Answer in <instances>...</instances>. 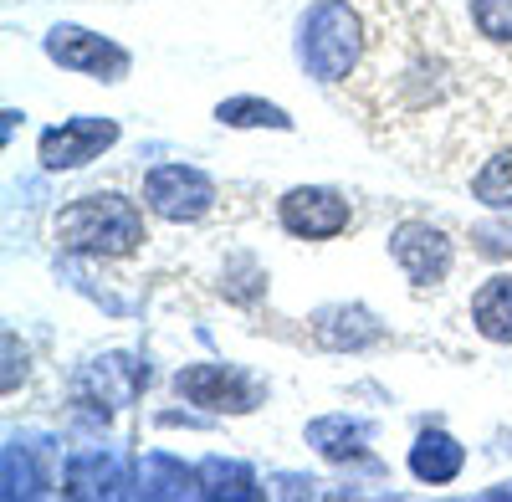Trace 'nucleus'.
<instances>
[{"mask_svg": "<svg viewBox=\"0 0 512 502\" xmlns=\"http://www.w3.org/2000/svg\"><path fill=\"white\" fill-rule=\"evenodd\" d=\"M52 236L62 246V257H134L144 246V216L128 195L93 190L62 205Z\"/></svg>", "mask_w": 512, "mask_h": 502, "instance_id": "nucleus-1", "label": "nucleus"}, {"mask_svg": "<svg viewBox=\"0 0 512 502\" xmlns=\"http://www.w3.org/2000/svg\"><path fill=\"white\" fill-rule=\"evenodd\" d=\"M297 67L313 82H344L359 57H364V21L349 0H313V6L297 16V36H292Z\"/></svg>", "mask_w": 512, "mask_h": 502, "instance_id": "nucleus-2", "label": "nucleus"}, {"mask_svg": "<svg viewBox=\"0 0 512 502\" xmlns=\"http://www.w3.org/2000/svg\"><path fill=\"white\" fill-rule=\"evenodd\" d=\"M169 385H175L180 400L205 405L210 415H251L267 400V385L251 380V374L236 369V364H185V369H175Z\"/></svg>", "mask_w": 512, "mask_h": 502, "instance_id": "nucleus-3", "label": "nucleus"}, {"mask_svg": "<svg viewBox=\"0 0 512 502\" xmlns=\"http://www.w3.org/2000/svg\"><path fill=\"white\" fill-rule=\"evenodd\" d=\"M144 205L159 221L190 226L216 211V180L195 170V164H159V170L144 175Z\"/></svg>", "mask_w": 512, "mask_h": 502, "instance_id": "nucleus-4", "label": "nucleus"}, {"mask_svg": "<svg viewBox=\"0 0 512 502\" xmlns=\"http://www.w3.org/2000/svg\"><path fill=\"white\" fill-rule=\"evenodd\" d=\"M41 52H47L57 67L77 72V77H93V82H123L134 57H128L118 41L88 31V26H52L41 36Z\"/></svg>", "mask_w": 512, "mask_h": 502, "instance_id": "nucleus-5", "label": "nucleus"}, {"mask_svg": "<svg viewBox=\"0 0 512 502\" xmlns=\"http://www.w3.org/2000/svg\"><path fill=\"white\" fill-rule=\"evenodd\" d=\"M77 390V405L82 410H123V405H134L144 390H149V359L139 354H98L82 364V374L72 380Z\"/></svg>", "mask_w": 512, "mask_h": 502, "instance_id": "nucleus-6", "label": "nucleus"}, {"mask_svg": "<svg viewBox=\"0 0 512 502\" xmlns=\"http://www.w3.org/2000/svg\"><path fill=\"white\" fill-rule=\"evenodd\" d=\"M113 144H118V123L113 118L77 113V118H67V123H57V129L41 134L36 159H41V170H47V175H67V170H82V164L103 159Z\"/></svg>", "mask_w": 512, "mask_h": 502, "instance_id": "nucleus-7", "label": "nucleus"}, {"mask_svg": "<svg viewBox=\"0 0 512 502\" xmlns=\"http://www.w3.org/2000/svg\"><path fill=\"white\" fill-rule=\"evenodd\" d=\"M277 221L287 236L297 241H333V236H344L354 211H349V200L338 195L333 185H297L277 200Z\"/></svg>", "mask_w": 512, "mask_h": 502, "instance_id": "nucleus-8", "label": "nucleus"}, {"mask_svg": "<svg viewBox=\"0 0 512 502\" xmlns=\"http://www.w3.org/2000/svg\"><path fill=\"white\" fill-rule=\"evenodd\" d=\"M57 436L47 431H11L6 456H0V492L6 497H41L57 487Z\"/></svg>", "mask_w": 512, "mask_h": 502, "instance_id": "nucleus-9", "label": "nucleus"}, {"mask_svg": "<svg viewBox=\"0 0 512 502\" xmlns=\"http://www.w3.org/2000/svg\"><path fill=\"white\" fill-rule=\"evenodd\" d=\"M390 257L410 277V287H441L446 272H451V262H456V246L431 221H400L390 231Z\"/></svg>", "mask_w": 512, "mask_h": 502, "instance_id": "nucleus-10", "label": "nucleus"}, {"mask_svg": "<svg viewBox=\"0 0 512 502\" xmlns=\"http://www.w3.org/2000/svg\"><path fill=\"white\" fill-rule=\"evenodd\" d=\"M62 492L67 497H128L139 492V467L118 456L113 446H82L62 462Z\"/></svg>", "mask_w": 512, "mask_h": 502, "instance_id": "nucleus-11", "label": "nucleus"}, {"mask_svg": "<svg viewBox=\"0 0 512 502\" xmlns=\"http://www.w3.org/2000/svg\"><path fill=\"white\" fill-rule=\"evenodd\" d=\"M313 339L333 354H359V349H374L384 339V323L364 308V303H328L308 318Z\"/></svg>", "mask_w": 512, "mask_h": 502, "instance_id": "nucleus-12", "label": "nucleus"}, {"mask_svg": "<svg viewBox=\"0 0 512 502\" xmlns=\"http://www.w3.org/2000/svg\"><path fill=\"white\" fill-rule=\"evenodd\" d=\"M466 472V446L451 431H420L410 446V477L425 487H446Z\"/></svg>", "mask_w": 512, "mask_h": 502, "instance_id": "nucleus-13", "label": "nucleus"}, {"mask_svg": "<svg viewBox=\"0 0 512 502\" xmlns=\"http://www.w3.org/2000/svg\"><path fill=\"white\" fill-rule=\"evenodd\" d=\"M374 441V421H359V415H318L308 421V446L328 462H359Z\"/></svg>", "mask_w": 512, "mask_h": 502, "instance_id": "nucleus-14", "label": "nucleus"}, {"mask_svg": "<svg viewBox=\"0 0 512 502\" xmlns=\"http://www.w3.org/2000/svg\"><path fill=\"white\" fill-rule=\"evenodd\" d=\"M472 323L487 344H512V272H497L477 287Z\"/></svg>", "mask_w": 512, "mask_h": 502, "instance_id": "nucleus-15", "label": "nucleus"}, {"mask_svg": "<svg viewBox=\"0 0 512 502\" xmlns=\"http://www.w3.org/2000/svg\"><path fill=\"white\" fill-rule=\"evenodd\" d=\"M134 497H200V472L185 467L169 451H149L139 462V492Z\"/></svg>", "mask_w": 512, "mask_h": 502, "instance_id": "nucleus-16", "label": "nucleus"}, {"mask_svg": "<svg viewBox=\"0 0 512 502\" xmlns=\"http://www.w3.org/2000/svg\"><path fill=\"white\" fill-rule=\"evenodd\" d=\"M200 472V497H231V502H246V497H262V482H256V472L246 462H236V456H205V462L195 467Z\"/></svg>", "mask_w": 512, "mask_h": 502, "instance_id": "nucleus-17", "label": "nucleus"}, {"mask_svg": "<svg viewBox=\"0 0 512 502\" xmlns=\"http://www.w3.org/2000/svg\"><path fill=\"white\" fill-rule=\"evenodd\" d=\"M216 123H226V129H277V134L292 129L287 108H277L267 98H226V103H216Z\"/></svg>", "mask_w": 512, "mask_h": 502, "instance_id": "nucleus-18", "label": "nucleus"}, {"mask_svg": "<svg viewBox=\"0 0 512 502\" xmlns=\"http://www.w3.org/2000/svg\"><path fill=\"white\" fill-rule=\"evenodd\" d=\"M472 200H482L487 211H512V149L492 154L472 175Z\"/></svg>", "mask_w": 512, "mask_h": 502, "instance_id": "nucleus-19", "label": "nucleus"}, {"mask_svg": "<svg viewBox=\"0 0 512 502\" xmlns=\"http://www.w3.org/2000/svg\"><path fill=\"white\" fill-rule=\"evenodd\" d=\"M262 292H267V272H262V262L246 257V251H236V257L226 262V272H221V298L251 308L256 298H262Z\"/></svg>", "mask_w": 512, "mask_h": 502, "instance_id": "nucleus-20", "label": "nucleus"}, {"mask_svg": "<svg viewBox=\"0 0 512 502\" xmlns=\"http://www.w3.org/2000/svg\"><path fill=\"white\" fill-rule=\"evenodd\" d=\"M466 6L477 36H487L492 47H512V0H466Z\"/></svg>", "mask_w": 512, "mask_h": 502, "instance_id": "nucleus-21", "label": "nucleus"}, {"mask_svg": "<svg viewBox=\"0 0 512 502\" xmlns=\"http://www.w3.org/2000/svg\"><path fill=\"white\" fill-rule=\"evenodd\" d=\"M472 246L482 257H512V226L507 221H482L472 226Z\"/></svg>", "mask_w": 512, "mask_h": 502, "instance_id": "nucleus-22", "label": "nucleus"}, {"mask_svg": "<svg viewBox=\"0 0 512 502\" xmlns=\"http://www.w3.org/2000/svg\"><path fill=\"white\" fill-rule=\"evenodd\" d=\"M21 380H26V349H21V339H16V328H6V395H11Z\"/></svg>", "mask_w": 512, "mask_h": 502, "instance_id": "nucleus-23", "label": "nucleus"}, {"mask_svg": "<svg viewBox=\"0 0 512 502\" xmlns=\"http://www.w3.org/2000/svg\"><path fill=\"white\" fill-rule=\"evenodd\" d=\"M272 487H277L282 497H313V492H318V477H303V472H277V477H272Z\"/></svg>", "mask_w": 512, "mask_h": 502, "instance_id": "nucleus-24", "label": "nucleus"}, {"mask_svg": "<svg viewBox=\"0 0 512 502\" xmlns=\"http://www.w3.org/2000/svg\"><path fill=\"white\" fill-rule=\"evenodd\" d=\"M154 421H159V426H195V431L210 426V421H200V415H180V410H164V415H154Z\"/></svg>", "mask_w": 512, "mask_h": 502, "instance_id": "nucleus-25", "label": "nucleus"}, {"mask_svg": "<svg viewBox=\"0 0 512 502\" xmlns=\"http://www.w3.org/2000/svg\"><path fill=\"white\" fill-rule=\"evenodd\" d=\"M487 497H512V482H502V487H492Z\"/></svg>", "mask_w": 512, "mask_h": 502, "instance_id": "nucleus-26", "label": "nucleus"}]
</instances>
